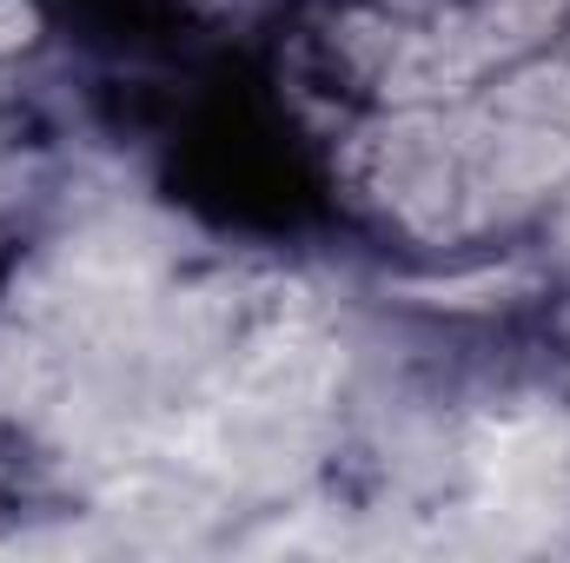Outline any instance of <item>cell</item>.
<instances>
[{
    "label": "cell",
    "instance_id": "1",
    "mask_svg": "<svg viewBox=\"0 0 570 563\" xmlns=\"http://www.w3.org/2000/svg\"><path fill=\"white\" fill-rule=\"evenodd\" d=\"M13 40H27V7L0 0V47H13Z\"/></svg>",
    "mask_w": 570,
    "mask_h": 563
}]
</instances>
